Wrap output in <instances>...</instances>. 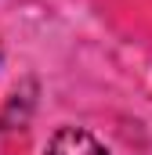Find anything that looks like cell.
Wrapping results in <instances>:
<instances>
[{
    "label": "cell",
    "mask_w": 152,
    "mask_h": 155,
    "mask_svg": "<svg viewBox=\"0 0 152 155\" xmlns=\"http://www.w3.org/2000/svg\"><path fill=\"white\" fill-rule=\"evenodd\" d=\"M47 155H109L87 130H76V126H62L51 144H47Z\"/></svg>",
    "instance_id": "obj_1"
}]
</instances>
